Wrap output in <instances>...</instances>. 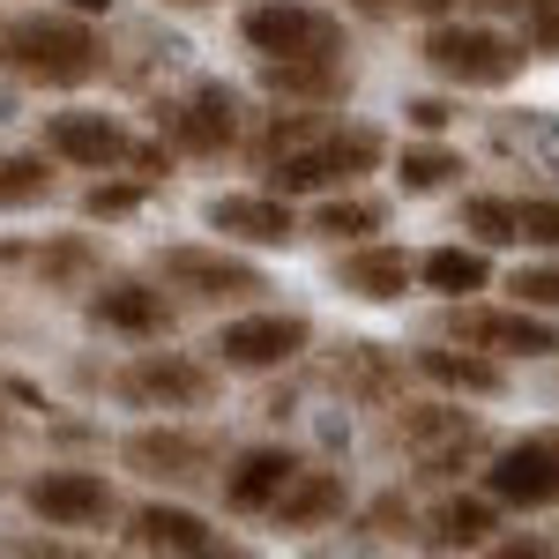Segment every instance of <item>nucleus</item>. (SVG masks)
Here are the masks:
<instances>
[{
  "label": "nucleus",
  "mask_w": 559,
  "mask_h": 559,
  "mask_svg": "<svg viewBox=\"0 0 559 559\" xmlns=\"http://www.w3.org/2000/svg\"><path fill=\"white\" fill-rule=\"evenodd\" d=\"M142 202H150V179H97L83 194V216L90 224H112V216H134Z\"/></svg>",
  "instance_id": "c756f323"
},
{
  "label": "nucleus",
  "mask_w": 559,
  "mask_h": 559,
  "mask_svg": "<svg viewBox=\"0 0 559 559\" xmlns=\"http://www.w3.org/2000/svg\"><path fill=\"white\" fill-rule=\"evenodd\" d=\"M23 500H31L45 522H60V530H90V522L112 515V485L97 471H38L23 485Z\"/></svg>",
  "instance_id": "dca6fc26"
},
{
  "label": "nucleus",
  "mask_w": 559,
  "mask_h": 559,
  "mask_svg": "<svg viewBox=\"0 0 559 559\" xmlns=\"http://www.w3.org/2000/svg\"><path fill=\"white\" fill-rule=\"evenodd\" d=\"M90 321L112 329V336H128V344H165L179 313H173V299H165L157 284H142V276H112V284L90 292Z\"/></svg>",
  "instance_id": "9b49d317"
},
{
  "label": "nucleus",
  "mask_w": 559,
  "mask_h": 559,
  "mask_svg": "<svg viewBox=\"0 0 559 559\" xmlns=\"http://www.w3.org/2000/svg\"><path fill=\"white\" fill-rule=\"evenodd\" d=\"M336 388H350V395H381V388H388V358H381V344H344Z\"/></svg>",
  "instance_id": "7c9ffc66"
},
{
  "label": "nucleus",
  "mask_w": 559,
  "mask_h": 559,
  "mask_svg": "<svg viewBox=\"0 0 559 559\" xmlns=\"http://www.w3.org/2000/svg\"><path fill=\"white\" fill-rule=\"evenodd\" d=\"M418 373L440 381V388H455V395H500V388H508V366H500L492 350H471V344L418 350Z\"/></svg>",
  "instance_id": "aec40b11"
},
{
  "label": "nucleus",
  "mask_w": 559,
  "mask_h": 559,
  "mask_svg": "<svg viewBox=\"0 0 559 559\" xmlns=\"http://www.w3.org/2000/svg\"><path fill=\"white\" fill-rule=\"evenodd\" d=\"M492 522H500L492 500H448V508L432 515V545H448V552H455V545H485Z\"/></svg>",
  "instance_id": "cd10ccee"
},
{
  "label": "nucleus",
  "mask_w": 559,
  "mask_h": 559,
  "mask_svg": "<svg viewBox=\"0 0 559 559\" xmlns=\"http://www.w3.org/2000/svg\"><path fill=\"white\" fill-rule=\"evenodd\" d=\"M120 463L134 477H157V485H202V477H224V448L216 432H194V426H142L120 440Z\"/></svg>",
  "instance_id": "6e6552de"
},
{
  "label": "nucleus",
  "mask_w": 559,
  "mask_h": 559,
  "mask_svg": "<svg viewBox=\"0 0 559 559\" xmlns=\"http://www.w3.org/2000/svg\"><path fill=\"white\" fill-rule=\"evenodd\" d=\"M522 239L530 247H559V202L552 194H530L522 202Z\"/></svg>",
  "instance_id": "72a5a7b5"
},
{
  "label": "nucleus",
  "mask_w": 559,
  "mask_h": 559,
  "mask_svg": "<svg viewBox=\"0 0 559 559\" xmlns=\"http://www.w3.org/2000/svg\"><path fill=\"white\" fill-rule=\"evenodd\" d=\"M45 157L60 165H83V173H112L134 157V134L112 112H52L45 120Z\"/></svg>",
  "instance_id": "ddd939ff"
},
{
  "label": "nucleus",
  "mask_w": 559,
  "mask_h": 559,
  "mask_svg": "<svg viewBox=\"0 0 559 559\" xmlns=\"http://www.w3.org/2000/svg\"><path fill=\"white\" fill-rule=\"evenodd\" d=\"M418 52H426L432 75L455 83V90H508L522 75V60H530L508 31H492V23H455V15L432 23Z\"/></svg>",
  "instance_id": "f03ea898"
},
{
  "label": "nucleus",
  "mask_w": 559,
  "mask_h": 559,
  "mask_svg": "<svg viewBox=\"0 0 559 559\" xmlns=\"http://www.w3.org/2000/svg\"><path fill=\"white\" fill-rule=\"evenodd\" d=\"M128 545H134V552H187V559L224 552V537H216L194 508H165V500H150V508H134V515H128Z\"/></svg>",
  "instance_id": "a211bd4d"
},
{
  "label": "nucleus",
  "mask_w": 559,
  "mask_h": 559,
  "mask_svg": "<svg viewBox=\"0 0 559 559\" xmlns=\"http://www.w3.org/2000/svg\"><path fill=\"white\" fill-rule=\"evenodd\" d=\"M485 492H492L500 508H552V500H559L552 440L530 432V440H515V448H500V455L485 463Z\"/></svg>",
  "instance_id": "2eb2a0df"
},
{
  "label": "nucleus",
  "mask_w": 559,
  "mask_h": 559,
  "mask_svg": "<svg viewBox=\"0 0 559 559\" xmlns=\"http://www.w3.org/2000/svg\"><path fill=\"white\" fill-rule=\"evenodd\" d=\"M261 90L299 97V105H344L350 97V68L344 60H261Z\"/></svg>",
  "instance_id": "412c9836"
},
{
  "label": "nucleus",
  "mask_w": 559,
  "mask_h": 559,
  "mask_svg": "<svg viewBox=\"0 0 559 559\" xmlns=\"http://www.w3.org/2000/svg\"><path fill=\"white\" fill-rule=\"evenodd\" d=\"M38 202H52V173H45V157H31V150L0 157V210H38Z\"/></svg>",
  "instance_id": "a878e982"
},
{
  "label": "nucleus",
  "mask_w": 559,
  "mask_h": 559,
  "mask_svg": "<svg viewBox=\"0 0 559 559\" xmlns=\"http://www.w3.org/2000/svg\"><path fill=\"white\" fill-rule=\"evenodd\" d=\"M202 216H210V231L239 239V247H292L299 239L292 194H276V187H261V194H210Z\"/></svg>",
  "instance_id": "4468645a"
},
{
  "label": "nucleus",
  "mask_w": 559,
  "mask_h": 559,
  "mask_svg": "<svg viewBox=\"0 0 559 559\" xmlns=\"http://www.w3.org/2000/svg\"><path fill=\"white\" fill-rule=\"evenodd\" d=\"M112 395L134 411H210L216 403V366L187 350H142L112 373Z\"/></svg>",
  "instance_id": "423d86ee"
},
{
  "label": "nucleus",
  "mask_w": 559,
  "mask_h": 559,
  "mask_svg": "<svg viewBox=\"0 0 559 559\" xmlns=\"http://www.w3.org/2000/svg\"><path fill=\"white\" fill-rule=\"evenodd\" d=\"M157 284L165 292H187V299H254V292H269V276H261L254 261L224 254V247H157Z\"/></svg>",
  "instance_id": "1a4fd4ad"
},
{
  "label": "nucleus",
  "mask_w": 559,
  "mask_h": 559,
  "mask_svg": "<svg viewBox=\"0 0 559 559\" xmlns=\"http://www.w3.org/2000/svg\"><path fill=\"white\" fill-rule=\"evenodd\" d=\"M508 292H515L522 306H537V313H559V261H530V269H515Z\"/></svg>",
  "instance_id": "2f4dec72"
},
{
  "label": "nucleus",
  "mask_w": 559,
  "mask_h": 559,
  "mask_svg": "<svg viewBox=\"0 0 559 559\" xmlns=\"http://www.w3.org/2000/svg\"><path fill=\"white\" fill-rule=\"evenodd\" d=\"M388 224V210L373 194H329L321 210L306 216V231H321V239H336V247H358V239H373Z\"/></svg>",
  "instance_id": "b1692460"
},
{
  "label": "nucleus",
  "mask_w": 559,
  "mask_h": 559,
  "mask_svg": "<svg viewBox=\"0 0 559 559\" xmlns=\"http://www.w3.org/2000/svg\"><path fill=\"white\" fill-rule=\"evenodd\" d=\"M366 530H373V537H403V530H411V508H403V500H395V492H388L381 508H373V515H366Z\"/></svg>",
  "instance_id": "e433bc0d"
},
{
  "label": "nucleus",
  "mask_w": 559,
  "mask_h": 559,
  "mask_svg": "<svg viewBox=\"0 0 559 559\" xmlns=\"http://www.w3.org/2000/svg\"><path fill=\"white\" fill-rule=\"evenodd\" d=\"M395 440L418 455V471H426V477H455V463L485 448L477 418H463V411H440V403H418V411H403V418H395Z\"/></svg>",
  "instance_id": "f8f14e48"
},
{
  "label": "nucleus",
  "mask_w": 559,
  "mask_h": 559,
  "mask_svg": "<svg viewBox=\"0 0 559 559\" xmlns=\"http://www.w3.org/2000/svg\"><path fill=\"white\" fill-rule=\"evenodd\" d=\"M0 68L38 90H83L105 75V38L83 15H15L0 23Z\"/></svg>",
  "instance_id": "f257e3e1"
},
{
  "label": "nucleus",
  "mask_w": 559,
  "mask_h": 559,
  "mask_svg": "<svg viewBox=\"0 0 559 559\" xmlns=\"http://www.w3.org/2000/svg\"><path fill=\"white\" fill-rule=\"evenodd\" d=\"M463 231H477V247H522V202H508V194H471L463 202Z\"/></svg>",
  "instance_id": "393cba45"
},
{
  "label": "nucleus",
  "mask_w": 559,
  "mask_h": 559,
  "mask_svg": "<svg viewBox=\"0 0 559 559\" xmlns=\"http://www.w3.org/2000/svg\"><path fill=\"white\" fill-rule=\"evenodd\" d=\"M455 173H463V157H455V150H440V142H418V150H403V157H395L403 194H432V187H448Z\"/></svg>",
  "instance_id": "bb28decb"
},
{
  "label": "nucleus",
  "mask_w": 559,
  "mask_h": 559,
  "mask_svg": "<svg viewBox=\"0 0 559 559\" xmlns=\"http://www.w3.org/2000/svg\"><path fill=\"white\" fill-rule=\"evenodd\" d=\"M522 23H530L537 52H559V0H522Z\"/></svg>",
  "instance_id": "f704fd0d"
},
{
  "label": "nucleus",
  "mask_w": 559,
  "mask_h": 559,
  "mask_svg": "<svg viewBox=\"0 0 559 559\" xmlns=\"http://www.w3.org/2000/svg\"><path fill=\"white\" fill-rule=\"evenodd\" d=\"M299 471L306 463L292 448H247V455H231V471L216 477V485H224V508H231V515H269Z\"/></svg>",
  "instance_id": "f3484780"
},
{
  "label": "nucleus",
  "mask_w": 559,
  "mask_h": 559,
  "mask_svg": "<svg viewBox=\"0 0 559 559\" xmlns=\"http://www.w3.org/2000/svg\"><path fill=\"white\" fill-rule=\"evenodd\" d=\"M418 276H426L440 299H477L492 284V261H485V247H432L418 261Z\"/></svg>",
  "instance_id": "5701e85b"
},
{
  "label": "nucleus",
  "mask_w": 559,
  "mask_h": 559,
  "mask_svg": "<svg viewBox=\"0 0 559 559\" xmlns=\"http://www.w3.org/2000/svg\"><path fill=\"white\" fill-rule=\"evenodd\" d=\"M381 157H388L381 128H336V134H313L292 157H276V165H269V187H276V194H329V187L366 179Z\"/></svg>",
  "instance_id": "20e7f679"
},
{
  "label": "nucleus",
  "mask_w": 559,
  "mask_h": 559,
  "mask_svg": "<svg viewBox=\"0 0 559 559\" xmlns=\"http://www.w3.org/2000/svg\"><path fill=\"white\" fill-rule=\"evenodd\" d=\"M128 165H134L142 179H165V173H173V150H157V142H134V157H128Z\"/></svg>",
  "instance_id": "4c0bfd02"
},
{
  "label": "nucleus",
  "mask_w": 559,
  "mask_h": 559,
  "mask_svg": "<svg viewBox=\"0 0 559 559\" xmlns=\"http://www.w3.org/2000/svg\"><path fill=\"white\" fill-rule=\"evenodd\" d=\"M306 344H313V321L306 313H239V321H224L210 336V358L224 373H276Z\"/></svg>",
  "instance_id": "0eeeda50"
},
{
  "label": "nucleus",
  "mask_w": 559,
  "mask_h": 559,
  "mask_svg": "<svg viewBox=\"0 0 559 559\" xmlns=\"http://www.w3.org/2000/svg\"><path fill=\"white\" fill-rule=\"evenodd\" d=\"M403 120H411L418 134H440L448 120H455V105H448V97H411V105H403Z\"/></svg>",
  "instance_id": "c9c22d12"
},
{
  "label": "nucleus",
  "mask_w": 559,
  "mask_h": 559,
  "mask_svg": "<svg viewBox=\"0 0 559 559\" xmlns=\"http://www.w3.org/2000/svg\"><path fill=\"white\" fill-rule=\"evenodd\" d=\"M68 8H75V15H105L112 0H68Z\"/></svg>",
  "instance_id": "a19ab883"
},
{
  "label": "nucleus",
  "mask_w": 559,
  "mask_h": 559,
  "mask_svg": "<svg viewBox=\"0 0 559 559\" xmlns=\"http://www.w3.org/2000/svg\"><path fill=\"white\" fill-rule=\"evenodd\" d=\"M239 38L261 60H344V15H329L321 0H254L239 15Z\"/></svg>",
  "instance_id": "7ed1b4c3"
},
{
  "label": "nucleus",
  "mask_w": 559,
  "mask_h": 559,
  "mask_svg": "<svg viewBox=\"0 0 559 559\" xmlns=\"http://www.w3.org/2000/svg\"><path fill=\"white\" fill-rule=\"evenodd\" d=\"M344 500H350V492H344V477H336V471H299L269 515H276V530H321V522L344 515Z\"/></svg>",
  "instance_id": "4be33fe9"
},
{
  "label": "nucleus",
  "mask_w": 559,
  "mask_h": 559,
  "mask_svg": "<svg viewBox=\"0 0 559 559\" xmlns=\"http://www.w3.org/2000/svg\"><path fill=\"white\" fill-rule=\"evenodd\" d=\"M90 239H60V247H38V276L45 284H75V276H90Z\"/></svg>",
  "instance_id": "473e14b6"
},
{
  "label": "nucleus",
  "mask_w": 559,
  "mask_h": 559,
  "mask_svg": "<svg viewBox=\"0 0 559 559\" xmlns=\"http://www.w3.org/2000/svg\"><path fill=\"white\" fill-rule=\"evenodd\" d=\"M440 336L448 344H471V350H492V358H552L559 350V329L537 313V306H477V299H448L440 313Z\"/></svg>",
  "instance_id": "39448f33"
},
{
  "label": "nucleus",
  "mask_w": 559,
  "mask_h": 559,
  "mask_svg": "<svg viewBox=\"0 0 559 559\" xmlns=\"http://www.w3.org/2000/svg\"><path fill=\"white\" fill-rule=\"evenodd\" d=\"M157 128H165V142L187 150V157H224V150L239 142V97L224 83H194L179 105L157 112Z\"/></svg>",
  "instance_id": "9d476101"
},
{
  "label": "nucleus",
  "mask_w": 559,
  "mask_h": 559,
  "mask_svg": "<svg viewBox=\"0 0 559 559\" xmlns=\"http://www.w3.org/2000/svg\"><path fill=\"white\" fill-rule=\"evenodd\" d=\"M321 134V112H269V128L254 134V165L269 173L276 157H292V150H306Z\"/></svg>",
  "instance_id": "c85d7f7f"
},
{
  "label": "nucleus",
  "mask_w": 559,
  "mask_h": 559,
  "mask_svg": "<svg viewBox=\"0 0 559 559\" xmlns=\"http://www.w3.org/2000/svg\"><path fill=\"white\" fill-rule=\"evenodd\" d=\"M179 8H202V0H179Z\"/></svg>",
  "instance_id": "37998d69"
},
{
  "label": "nucleus",
  "mask_w": 559,
  "mask_h": 559,
  "mask_svg": "<svg viewBox=\"0 0 559 559\" xmlns=\"http://www.w3.org/2000/svg\"><path fill=\"white\" fill-rule=\"evenodd\" d=\"M350 8H358V15H366V23H388V15H395V8H403V0H350Z\"/></svg>",
  "instance_id": "58836bf2"
},
{
  "label": "nucleus",
  "mask_w": 559,
  "mask_h": 559,
  "mask_svg": "<svg viewBox=\"0 0 559 559\" xmlns=\"http://www.w3.org/2000/svg\"><path fill=\"white\" fill-rule=\"evenodd\" d=\"M545 440H552V463H559V432H545Z\"/></svg>",
  "instance_id": "79ce46f5"
},
{
  "label": "nucleus",
  "mask_w": 559,
  "mask_h": 559,
  "mask_svg": "<svg viewBox=\"0 0 559 559\" xmlns=\"http://www.w3.org/2000/svg\"><path fill=\"white\" fill-rule=\"evenodd\" d=\"M403 8H418V15H432V23H448V15H455V0H403Z\"/></svg>",
  "instance_id": "ea45409f"
},
{
  "label": "nucleus",
  "mask_w": 559,
  "mask_h": 559,
  "mask_svg": "<svg viewBox=\"0 0 559 559\" xmlns=\"http://www.w3.org/2000/svg\"><path fill=\"white\" fill-rule=\"evenodd\" d=\"M411 276H418V261L403 254V247H373V239H358L350 254H336V284H344L350 299L395 306L403 292H411Z\"/></svg>",
  "instance_id": "6ab92c4d"
}]
</instances>
